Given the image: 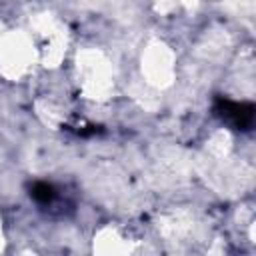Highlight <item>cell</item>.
Segmentation results:
<instances>
[{"instance_id": "1", "label": "cell", "mask_w": 256, "mask_h": 256, "mask_svg": "<svg viewBox=\"0 0 256 256\" xmlns=\"http://www.w3.org/2000/svg\"><path fill=\"white\" fill-rule=\"evenodd\" d=\"M32 196H34L38 202H50V200L54 198V188H52L50 184L38 182V184L34 186V192H32Z\"/></svg>"}]
</instances>
